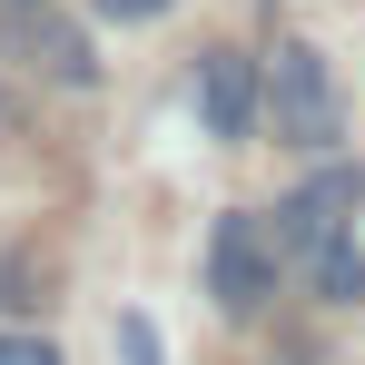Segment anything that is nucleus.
Here are the masks:
<instances>
[{"label":"nucleus","mask_w":365,"mask_h":365,"mask_svg":"<svg viewBox=\"0 0 365 365\" xmlns=\"http://www.w3.org/2000/svg\"><path fill=\"white\" fill-rule=\"evenodd\" d=\"M277 267H287V247H277V227H267V217L227 207V217L207 227V306H217V316H267Z\"/></svg>","instance_id":"obj_2"},{"label":"nucleus","mask_w":365,"mask_h":365,"mask_svg":"<svg viewBox=\"0 0 365 365\" xmlns=\"http://www.w3.org/2000/svg\"><path fill=\"white\" fill-rule=\"evenodd\" d=\"M0 365H60V346L30 336V326H0Z\"/></svg>","instance_id":"obj_8"},{"label":"nucleus","mask_w":365,"mask_h":365,"mask_svg":"<svg viewBox=\"0 0 365 365\" xmlns=\"http://www.w3.org/2000/svg\"><path fill=\"white\" fill-rule=\"evenodd\" d=\"M197 128H207L217 148H247V138L267 128V60H247L237 40L197 50Z\"/></svg>","instance_id":"obj_5"},{"label":"nucleus","mask_w":365,"mask_h":365,"mask_svg":"<svg viewBox=\"0 0 365 365\" xmlns=\"http://www.w3.org/2000/svg\"><path fill=\"white\" fill-rule=\"evenodd\" d=\"M356 207H365V158H346V148H336V158H316V168H306V178L267 207V227H277V247H287V257H306L316 237L356 227Z\"/></svg>","instance_id":"obj_3"},{"label":"nucleus","mask_w":365,"mask_h":365,"mask_svg":"<svg viewBox=\"0 0 365 365\" xmlns=\"http://www.w3.org/2000/svg\"><path fill=\"white\" fill-rule=\"evenodd\" d=\"M0 60L40 69V79H60V89H99V50H89V30L69 20L60 0H30V10H0Z\"/></svg>","instance_id":"obj_4"},{"label":"nucleus","mask_w":365,"mask_h":365,"mask_svg":"<svg viewBox=\"0 0 365 365\" xmlns=\"http://www.w3.org/2000/svg\"><path fill=\"white\" fill-rule=\"evenodd\" d=\"M0 10H30V0H0Z\"/></svg>","instance_id":"obj_10"},{"label":"nucleus","mask_w":365,"mask_h":365,"mask_svg":"<svg viewBox=\"0 0 365 365\" xmlns=\"http://www.w3.org/2000/svg\"><path fill=\"white\" fill-rule=\"evenodd\" d=\"M109 336H119V365H168V336H158V316H148V306H119V326H109Z\"/></svg>","instance_id":"obj_7"},{"label":"nucleus","mask_w":365,"mask_h":365,"mask_svg":"<svg viewBox=\"0 0 365 365\" xmlns=\"http://www.w3.org/2000/svg\"><path fill=\"white\" fill-rule=\"evenodd\" d=\"M267 128L287 148H306V158H336L346 148V99H336L326 50H306V40H277L267 50Z\"/></svg>","instance_id":"obj_1"},{"label":"nucleus","mask_w":365,"mask_h":365,"mask_svg":"<svg viewBox=\"0 0 365 365\" xmlns=\"http://www.w3.org/2000/svg\"><path fill=\"white\" fill-rule=\"evenodd\" d=\"M297 267H306V287H316L326 306H365V247H356V227L316 237V247L297 257Z\"/></svg>","instance_id":"obj_6"},{"label":"nucleus","mask_w":365,"mask_h":365,"mask_svg":"<svg viewBox=\"0 0 365 365\" xmlns=\"http://www.w3.org/2000/svg\"><path fill=\"white\" fill-rule=\"evenodd\" d=\"M89 10H109V20H158L168 0H89Z\"/></svg>","instance_id":"obj_9"}]
</instances>
